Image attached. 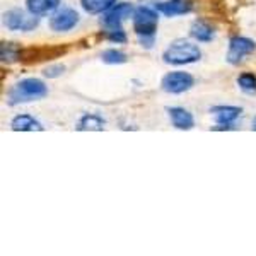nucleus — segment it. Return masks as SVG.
<instances>
[{
  "label": "nucleus",
  "mask_w": 256,
  "mask_h": 256,
  "mask_svg": "<svg viewBox=\"0 0 256 256\" xmlns=\"http://www.w3.org/2000/svg\"><path fill=\"white\" fill-rule=\"evenodd\" d=\"M58 6L60 0H26V9L31 14L38 16V18H43V16L55 12L58 9Z\"/></svg>",
  "instance_id": "12"
},
{
  "label": "nucleus",
  "mask_w": 256,
  "mask_h": 256,
  "mask_svg": "<svg viewBox=\"0 0 256 256\" xmlns=\"http://www.w3.org/2000/svg\"><path fill=\"white\" fill-rule=\"evenodd\" d=\"M132 24H134V31L138 38V43L144 48H152L156 41V31H158L159 24V14L158 9H152L148 6H140L134 10L132 16Z\"/></svg>",
  "instance_id": "1"
},
{
  "label": "nucleus",
  "mask_w": 256,
  "mask_h": 256,
  "mask_svg": "<svg viewBox=\"0 0 256 256\" xmlns=\"http://www.w3.org/2000/svg\"><path fill=\"white\" fill-rule=\"evenodd\" d=\"M64 70H65L64 65H52V67L44 68L43 76L48 77V79H56V77H60L64 74Z\"/></svg>",
  "instance_id": "21"
},
{
  "label": "nucleus",
  "mask_w": 256,
  "mask_h": 256,
  "mask_svg": "<svg viewBox=\"0 0 256 256\" xmlns=\"http://www.w3.org/2000/svg\"><path fill=\"white\" fill-rule=\"evenodd\" d=\"M256 50V43L253 40L244 38V36H234L229 41V50H227V62L230 65H239L248 55H251Z\"/></svg>",
  "instance_id": "7"
},
{
  "label": "nucleus",
  "mask_w": 256,
  "mask_h": 256,
  "mask_svg": "<svg viewBox=\"0 0 256 256\" xmlns=\"http://www.w3.org/2000/svg\"><path fill=\"white\" fill-rule=\"evenodd\" d=\"M101 60L104 62L106 65H122V64H126V55L123 52H120V50L110 48L101 53Z\"/></svg>",
  "instance_id": "17"
},
{
  "label": "nucleus",
  "mask_w": 256,
  "mask_h": 256,
  "mask_svg": "<svg viewBox=\"0 0 256 256\" xmlns=\"http://www.w3.org/2000/svg\"><path fill=\"white\" fill-rule=\"evenodd\" d=\"M79 24V14L70 7L56 9L55 14L50 18V28L55 32H67Z\"/></svg>",
  "instance_id": "8"
},
{
  "label": "nucleus",
  "mask_w": 256,
  "mask_h": 256,
  "mask_svg": "<svg viewBox=\"0 0 256 256\" xmlns=\"http://www.w3.org/2000/svg\"><path fill=\"white\" fill-rule=\"evenodd\" d=\"M4 26L9 31H32L38 28L40 18L31 14L30 10L22 9H10L4 14Z\"/></svg>",
  "instance_id": "4"
},
{
  "label": "nucleus",
  "mask_w": 256,
  "mask_h": 256,
  "mask_svg": "<svg viewBox=\"0 0 256 256\" xmlns=\"http://www.w3.org/2000/svg\"><path fill=\"white\" fill-rule=\"evenodd\" d=\"M210 113H212L217 125H220L216 130H232L234 122L241 116L242 110L238 106H214Z\"/></svg>",
  "instance_id": "9"
},
{
  "label": "nucleus",
  "mask_w": 256,
  "mask_h": 256,
  "mask_svg": "<svg viewBox=\"0 0 256 256\" xmlns=\"http://www.w3.org/2000/svg\"><path fill=\"white\" fill-rule=\"evenodd\" d=\"M20 58L19 46L14 43H2V62L4 64H12Z\"/></svg>",
  "instance_id": "18"
},
{
  "label": "nucleus",
  "mask_w": 256,
  "mask_h": 256,
  "mask_svg": "<svg viewBox=\"0 0 256 256\" xmlns=\"http://www.w3.org/2000/svg\"><path fill=\"white\" fill-rule=\"evenodd\" d=\"M134 6L128 2H120L114 4L110 10H106L101 18V24L106 31H116L123 30V20L128 19L130 16H134Z\"/></svg>",
  "instance_id": "5"
},
{
  "label": "nucleus",
  "mask_w": 256,
  "mask_h": 256,
  "mask_svg": "<svg viewBox=\"0 0 256 256\" xmlns=\"http://www.w3.org/2000/svg\"><path fill=\"white\" fill-rule=\"evenodd\" d=\"M10 128L14 132H43L44 126L31 114H18L10 122Z\"/></svg>",
  "instance_id": "13"
},
{
  "label": "nucleus",
  "mask_w": 256,
  "mask_h": 256,
  "mask_svg": "<svg viewBox=\"0 0 256 256\" xmlns=\"http://www.w3.org/2000/svg\"><path fill=\"white\" fill-rule=\"evenodd\" d=\"M106 40H110L111 43H126V34L123 30H116V31H106Z\"/></svg>",
  "instance_id": "20"
},
{
  "label": "nucleus",
  "mask_w": 256,
  "mask_h": 256,
  "mask_svg": "<svg viewBox=\"0 0 256 256\" xmlns=\"http://www.w3.org/2000/svg\"><path fill=\"white\" fill-rule=\"evenodd\" d=\"M114 4H116V0H80L82 9L90 16L104 14V12L110 10Z\"/></svg>",
  "instance_id": "15"
},
{
  "label": "nucleus",
  "mask_w": 256,
  "mask_h": 256,
  "mask_svg": "<svg viewBox=\"0 0 256 256\" xmlns=\"http://www.w3.org/2000/svg\"><path fill=\"white\" fill-rule=\"evenodd\" d=\"M190 36L193 40L200 41V43H210L214 40V36H216V31L205 20H195L192 24V28H190Z\"/></svg>",
  "instance_id": "14"
},
{
  "label": "nucleus",
  "mask_w": 256,
  "mask_h": 256,
  "mask_svg": "<svg viewBox=\"0 0 256 256\" xmlns=\"http://www.w3.org/2000/svg\"><path fill=\"white\" fill-rule=\"evenodd\" d=\"M195 86V79L188 72H169L160 80V88L168 94H183Z\"/></svg>",
  "instance_id": "6"
},
{
  "label": "nucleus",
  "mask_w": 256,
  "mask_h": 256,
  "mask_svg": "<svg viewBox=\"0 0 256 256\" xmlns=\"http://www.w3.org/2000/svg\"><path fill=\"white\" fill-rule=\"evenodd\" d=\"M238 86L244 90V92L253 94L256 92V77L253 74H241V76L238 77Z\"/></svg>",
  "instance_id": "19"
},
{
  "label": "nucleus",
  "mask_w": 256,
  "mask_h": 256,
  "mask_svg": "<svg viewBox=\"0 0 256 256\" xmlns=\"http://www.w3.org/2000/svg\"><path fill=\"white\" fill-rule=\"evenodd\" d=\"M168 114L171 118L172 126L178 128V130H192L195 126V118L188 110L172 106V108H168Z\"/></svg>",
  "instance_id": "11"
},
{
  "label": "nucleus",
  "mask_w": 256,
  "mask_h": 256,
  "mask_svg": "<svg viewBox=\"0 0 256 256\" xmlns=\"http://www.w3.org/2000/svg\"><path fill=\"white\" fill-rule=\"evenodd\" d=\"M48 96V88L44 86L43 80L36 79V77H30V79L19 80L16 86H12L7 96V102L10 106L22 104V102L40 101V99Z\"/></svg>",
  "instance_id": "2"
},
{
  "label": "nucleus",
  "mask_w": 256,
  "mask_h": 256,
  "mask_svg": "<svg viewBox=\"0 0 256 256\" xmlns=\"http://www.w3.org/2000/svg\"><path fill=\"white\" fill-rule=\"evenodd\" d=\"M202 52L198 48V44L192 43V41H184V40H178L174 43H171L166 48V52L162 53V60L168 65H188V64H195L200 60Z\"/></svg>",
  "instance_id": "3"
},
{
  "label": "nucleus",
  "mask_w": 256,
  "mask_h": 256,
  "mask_svg": "<svg viewBox=\"0 0 256 256\" xmlns=\"http://www.w3.org/2000/svg\"><path fill=\"white\" fill-rule=\"evenodd\" d=\"M102 128H104V120L94 113L84 114V116L79 120V123H77V130L79 132H88V130L101 132Z\"/></svg>",
  "instance_id": "16"
},
{
  "label": "nucleus",
  "mask_w": 256,
  "mask_h": 256,
  "mask_svg": "<svg viewBox=\"0 0 256 256\" xmlns=\"http://www.w3.org/2000/svg\"><path fill=\"white\" fill-rule=\"evenodd\" d=\"M156 9L166 18H178V16L190 14L193 9L192 0H168V2L156 4Z\"/></svg>",
  "instance_id": "10"
}]
</instances>
